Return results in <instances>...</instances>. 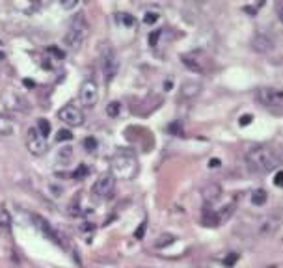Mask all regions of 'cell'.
Returning <instances> with one entry per match:
<instances>
[{
	"instance_id": "obj_1",
	"label": "cell",
	"mask_w": 283,
	"mask_h": 268,
	"mask_svg": "<svg viewBox=\"0 0 283 268\" xmlns=\"http://www.w3.org/2000/svg\"><path fill=\"white\" fill-rule=\"evenodd\" d=\"M246 164L253 173L257 175H265L270 173L279 166V157L274 153L270 147H251L246 153Z\"/></svg>"
},
{
	"instance_id": "obj_2",
	"label": "cell",
	"mask_w": 283,
	"mask_h": 268,
	"mask_svg": "<svg viewBox=\"0 0 283 268\" xmlns=\"http://www.w3.org/2000/svg\"><path fill=\"white\" fill-rule=\"evenodd\" d=\"M114 177H120V179H134L138 173V159L136 155L132 151H127V149H121L112 157V171H110Z\"/></svg>"
},
{
	"instance_id": "obj_3",
	"label": "cell",
	"mask_w": 283,
	"mask_h": 268,
	"mask_svg": "<svg viewBox=\"0 0 283 268\" xmlns=\"http://www.w3.org/2000/svg\"><path fill=\"white\" fill-rule=\"evenodd\" d=\"M90 26L84 15H75L71 19L69 28H67L66 36H64V43L69 50H78L82 47V43L86 41Z\"/></svg>"
},
{
	"instance_id": "obj_4",
	"label": "cell",
	"mask_w": 283,
	"mask_h": 268,
	"mask_svg": "<svg viewBox=\"0 0 283 268\" xmlns=\"http://www.w3.org/2000/svg\"><path fill=\"white\" fill-rule=\"evenodd\" d=\"M116 190V177L112 173H103L92 186V197L97 201H106Z\"/></svg>"
},
{
	"instance_id": "obj_5",
	"label": "cell",
	"mask_w": 283,
	"mask_h": 268,
	"mask_svg": "<svg viewBox=\"0 0 283 268\" xmlns=\"http://www.w3.org/2000/svg\"><path fill=\"white\" fill-rule=\"evenodd\" d=\"M24 142H26V149L34 155V157H41V155H45L47 153V149H49L47 138H45L36 127H34V129H28L26 140H24Z\"/></svg>"
},
{
	"instance_id": "obj_6",
	"label": "cell",
	"mask_w": 283,
	"mask_h": 268,
	"mask_svg": "<svg viewBox=\"0 0 283 268\" xmlns=\"http://www.w3.org/2000/svg\"><path fill=\"white\" fill-rule=\"evenodd\" d=\"M257 101L268 110H276L279 106H283V92L274 88H261L256 93Z\"/></svg>"
},
{
	"instance_id": "obj_7",
	"label": "cell",
	"mask_w": 283,
	"mask_h": 268,
	"mask_svg": "<svg viewBox=\"0 0 283 268\" xmlns=\"http://www.w3.org/2000/svg\"><path fill=\"white\" fill-rule=\"evenodd\" d=\"M78 97H80L82 104L84 106H88V108H92V106H95L99 101V88L97 84L93 82V80H84V82L80 84V90H78Z\"/></svg>"
},
{
	"instance_id": "obj_8",
	"label": "cell",
	"mask_w": 283,
	"mask_h": 268,
	"mask_svg": "<svg viewBox=\"0 0 283 268\" xmlns=\"http://www.w3.org/2000/svg\"><path fill=\"white\" fill-rule=\"evenodd\" d=\"M58 120L67 123V127L84 125V114L76 106H73V104H66L64 108L58 110Z\"/></svg>"
},
{
	"instance_id": "obj_9",
	"label": "cell",
	"mask_w": 283,
	"mask_h": 268,
	"mask_svg": "<svg viewBox=\"0 0 283 268\" xmlns=\"http://www.w3.org/2000/svg\"><path fill=\"white\" fill-rule=\"evenodd\" d=\"M103 71H104V80H106V84H110L112 80H114L116 73H118V58H116V52L112 49L104 50Z\"/></svg>"
},
{
	"instance_id": "obj_10",
	"label": "cell",
	"mask_w": 283,
	"mask_h": 268,
	"mask_svg": "<svg viewBox=\"0 0 283 268\" xmlns=\"http://www.w3.org/2000/svg\"><path fill=\"white\" fill-rule=\"evenodd\" d=\"M183 58V64H185L188 69H192V71H197L202 73L205 71V64H207V60L203 58L200 52H190V54H183L181 56Z\"/></svg>"
},
{
	"instance_id": "obj_11",
	"label": "cell",
	"mask_w": 283,
	"mask_h": 268,
	"mask_svg": "<svg viewBox=\"0 0 283 268\" xmlns=\"http://www.w3.org/2000/svg\"><path fill=\"white\" fill-rule=\"evenodd\" d=\"M202 197H203V201L207 203V205H212V203H216L218 199L222 197V186L216 185V183H211V185L203 186Z\"/></svg>"
},
{
	"instance_id": "obj_12",
	"label": "cell",
	"mask_w": 283,
	"mask_h": 268,
	"mask_svg": "<svg viewBox=\"0 0 283 268\" xmlns=\"http://www.w3.org/2000/svg\"><path fill=\"white\" fill-rule=\"evenodd\" d=\"M203 86L196 80H186L183 82L181 86V99H186V101H190V99H196L200 93H202Z\"/></svg>"
},
{
	"instance_id": "obj_13",
	"label": "cell",
	"mask_w": 283,
	"mask_h": 268,
	"mask_svg": "<svg viewBox=\"0 0 283 268\" xmlns=\"http://www.w3.org/2000/svg\"><path fill=\"white\" fill-rule=\"evenodd\" d=\"M34 222H36V227H39L43 235L49 236V241L56 242V244H62V242H60V236H58V233H56V231L52 229V227H50L47 220H43L41 216H34Z\"/></svg>"
},
{
	"instance_id": "obj_14",
	"label": "cell",
	"mask_w": 283,
	"mask_h": 268,
	"mask_svg": "<svg viewBox=\"0 0 283 268\" xmlns=\"http://www.w3.org/2000/svg\"><path fill=\"white\" fill-rule=\"evenodd\" d=\"M251 45H253V49L257 50V52H261V54H265V52H270L274 47L272 39L267 38L265 34H259V36H256L253 38V41H251Z\"/></svg>"
},
{
	"instance_id": "obj_15",
	"label": "cell",
	"mask_w": 283,
	"mask_h": 268,
	"mask_svg": "<svg viewBox=\"0 0 283 268\" xmlns=\"http://www.w3.org/2000/svg\"><path fill=\"white\" fill-rule=\"evenodd\" d=\"M0 229L8 231V233L11 229V214L6 209V205H0Z\"/></svg>"
},
{
	"instance_id": "obj_16",
	"label": "cell",
	"mask_w": 283,
	"mask_h": 268,
	"mask_svg": "<svg viewBox=\"0 0 283 268\" xmlns=\"http://www.w3.org/2000/svg\"><path fill=\"white\" fill-rule=\"evenodd\" d=\"M13 121L10 117H6V115L0 114V136H10L11 132H13Z\"/></svg>"
},
{
	"instance_id": "obj_17",
	"label": "cell",
	"mask_w": 283,
	"mask_h": 268,
	"mask_svg": "<svg viewBox=\"0 0 283 268\" xmlns=\"http://www.w3.org/2000/svg\"><path fill=\"white\" fill-rule=\"evenodd\" d=\"M220 220H222V216H220L216 211H207V213L203 214V224L207 225V227H214V225H220Z\"/></svg>"
},
{
	"instance_id": "obj_18",
	"label": "cell",
	"mask_w": 283,
	"mask_h": 268,
	"mask_svg": "<svg viewBox=\"0 0 283 268\" xmlns=\"http://www.w3.org/2000/svg\"><path fill=\"white\" fill-rule=\"evenodd\" d=\"M267 190H263V188H257V190H253V194H251V203L253 205H257V207H261V205H265L267 203Z\"/></svg>"
},
{
	"instance_id": "obj_19",
	"label": "cell",
	"mask_w": 283,
	"mask_h": 268,
	"mask_svg": "<svg viewBox=\"0 0 283 268\" xmlns=\"http://www.w3.org/2000/svg\"><path fill=\"white\" fill-rule=\"evenodd\" d=\"M82 145H84V149H86L88 153H93L95 149H97V140L95 138H84V142H82Z\"/></svg>"
},
{
	"instance_id": "obj_20",
	"label": "cell",
	"mask_w": 283,
	"mask_h": 268,
	"mask_svg": "<svg viewBox=\"0 0 283 268\" xmlns=\"http://www.w3.org/2000/svg\"><path fill=\"white\" fill-rule=\"evenodd\" d=\"M120 108H121V104L118 103V101H114V103H110L108 106H106V114H108L110 117H118Z\"/></svg>"
},
{
	"instance_id": "obj_21",
	"label": "cell",
	"mask_w": 283,
	"mask_h": 268,
	"mask_svg": "<svg viewBox=\"0 0 283 268\" xmlns=\"http://www.w3.org/2000/svg\"><path fill=\"white\" fill-rule=\"evenodd\" d=\"M38 131L47 138V134H50V123L47 120H38Z\"/></svg>"
},
{
	"instance_id": "obj_22",
	"label": "cell",
	"mask_w": 283,
	"mask_h": 268,
	"mask_svg": "<svg viewBox=\"0 0 283 268\" xmlns=\"http://www.w3.org/2000/svg\"><path fill=\"white\" fill-rule=\"evenodd\" d=\"M73 138V134H71V131H67V129H62V131H58V134H56V140L58 142H66V140H71Z\"/></svg>"
},
{
	"instance_id": "obj_23",
	"label": "cell",
	"mask_w": 283,
	"mask_h": 268,
	"mask_svg": "<svg viewBox=\"0 0 283 268\" xmlns=\"http://www.w3.org/2000/svg\"><path fill=\"white\" fill-rule=\"evenodd\" d=\"M160 239H162V241H157V248L168 246V244H172V242L175 241V236H172V235H162Z\"/></svg>"
},
{
	"instance_id": "obj_24",
	"label": "cell",
	"mask_w": 283,
	"mask_h": 268,
	"mask_svg": "<svg viewBox=\"0 0 283 268\" xmlns=\"http://www.w3.org/2000/svg\"><path fill=\"white\" fill-rule=\"evenodd\" d=\"M157 21H158V13H155V11H149V13H146V17H144V22H146V24H155Z\"/></svg>"
},
{
	"instance_id": "obj_25",
	"label": "cell",
	"mask_w": 283,
	"mask_h": 268,
	"mask_svg": "<svg viewBox=\"0 0 283 268\" xmlns=\"http://www.w3.org/2000/svg\"><path fill=\"white\" fill-rule=\"evenodd\" d=\"M84 175H88V168H86V166H78V168H76V171L73 173V177H75V179H80V177H84Z\"/></svg>"
},
{
	"instance_id": "obj_26",
	"label": "cell",
	"mask_w": 283,
	"mask_h": 268,
	"mask_svg": "<svg viewBox=\"0 0 283 268\" xmlns=\"http://www.w3.org/2000/svg\"><path fill=\"white\" fill-rule=\"evenodd\" d=\"M237 259H239V255H237V253H233V255H228V257L223 259V264H225V266H233V264L237 263Z\"/></svg>"
},
{
	"instance_id": "obj_27",
	"label": "cell",
	"mask_w": 283,
	"mask_h": 268,
	"mask_svg": "<svg viewBox=\"0 0 283 268\" xmlns=\"http://www.w3.org/2000/svg\"><path fill=\"white\" fill-rule=\"evenodd\" d=\"M274 185L279 186V188H283V171H278V173H276V179H274Z\"/></svg>"
},
{
	"instance_id": "obj_28",
	"label": "cell",
	"mask_w": 283,
	"mask_h": 268,
	"mask_svg": "<svg viewBox=\"0 0 283 268\" xmlns=\"http://www.w3.org/2000/svg\"><path fill=\"white\" fill-rule=\"evenodd\" d=\"M144 233H146V222H144V224L138 227L136 233H134V236H136V239H142V236H144Z\"/></svg>"
},
{
	"instance_id": "obj_29",
	"label": "cell",
	"mask_w": 283,
	"mask_h": 268,
	"mask_svg": "<svg viewBox=\"0 0 283 268\" xmlns=\"http://www.w3.org/2000/svg\"><path fill=\"white\" fill-rule=\"evenodd\" d=\"M60 159H71V147H66V149H62V153H60Z\"/></svg>"
},
{
	"instance_id": "obj_30",
	"label": "cell",
	"mask_w": 283,
	"mask_h": 268,
	"mask_svg": "<svg viewBox=\"0 0 283 268\" xmlns=\"http://www.w3.org/2000/svg\"><path fill=\"white\" fill-rule=\"evenodd\" d=\"M251 123V115H242L240 117V125H250Z\"/></svg>"
},
{
	"instance_id": "obj_31",
	"label": "cell",
	"mask_w": 283,
	"mask_h": 268,
	"mask_svg": "<svg viewBox=\"0 0 283 268\" xmlns=\"http://www.w3.org/2000/svg\"><path fill=\"white\" fill-rule=\"evenodd\" d=\"M75 6H76L75 0H73V2H66V0L62 2V8H66V10H69V8H75Z\"/></svg>"
},
{
	"instance_id": "obj_32",
	"label": "cell",
	"mask_w": 283,
	"mask_h": 268,
	"mask_svg": "<svg viewBox=\"0 0 283 268\" xmlns=\"http://www.w3.org/2000/svg\"><path fill=\"white\" fill-rule=\"evenodd\" d=\"M120 19H121V21H123V22H125V24H132V22H134V19H132L131 15H127V17H120Z\"/></svg>"
},
{
	"instance_id": "obj_33",
	"label": "cell",
	"mask_w": 283,
	"mask_h": 268,
	"mask_svg": "<svg viewBox=\"0 0 283 268\" xmlns=\"http://www.w3.org/2000/svg\"><path fill=\"white\" fill-rule=\"evenodd\" d=\"M220 166V160L218 159H212L211 162H209V168H218Z\"/></svg>"
},
{
	"instance_id": "obj_34",
	"label": "cell",
	"mask_w": 283,
	"mask_h": 268,
	"mask_svg": "<svg viewBox=\"0 0 283 268\" xmlns=\"http://www.w3.org/2000/svg\"><path fill=\"white\" fill-rule=\"evenodd\" d=\"M278 19L281 21V24H283V4L278 6Z\"/></svg>"
},
{
	"instance_id": "obj_35",
	"label": "cell",
	"mask_w": 283,
	"mask_h": 268,
	"mask_svg": "<svg viewBox=\"0 0 283 268\" xmlns=\"http://www.w3.org/2000/svg\"><path fill=\"white\" fill-rule=\"evenodd\" d=\"M157 39H158V32H153V34H151V38H149V43L155 45V41H157Z\"/></svg>"
},
{
	"instance_id": "obj_36",
	"label": "cell",
	"mask_w": 283,
	"mask_h": 268,
	"mask_svg": "<svg viewBox=\"0 0 283 268\" xmlns=\"http://www.w3.org/2000/svg\"><path fill=\"white\" fill-rule=\"evenodd\" d=\"M138 268H147V266H138Z\"/></svg>"
}]
</instances>
